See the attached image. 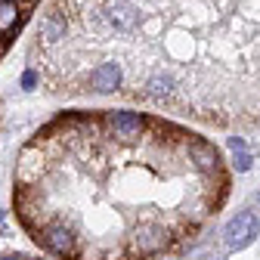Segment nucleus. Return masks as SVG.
<instances>
[{"label": "nucleus", "mask_w": 260, "mask_h": 260, "mask_svg": "<svg viewBox=\"0 0 260 260\" xmlns=\"http://www.w3.org/2000/svg\"><path fill=\"white\" fill-rule=\"evenodd\" d=\"M257 230H260L257 214L242 211V214H236L230 223H226V230H223V242H226V248H230V251H242V248H248V245L257 239Z\"/></svg>", "instance_id": "f257e3e1"}, {"label": "nucleus", "mask_w": 260, "mask_h": 260, "mask_svg": "<svg viewBox=\"0 0 260 260\" xmlns=\"http://www.w3.org/2000/svg\"><path fill=\"white\" fill-rule=\"evenodd\" d=\"M146 90H149V96H155V100H165V96H171V93L177 90V84H174V78H168V75H155V78L146 84Z\"/></svg>", "instance_id": "9d476101"}, {"label": "nucleus", "mask_w": 260, "mask_h": 260, "mask_svg": "<svg viewBox=\"0 0 260 260\" xmlns=\"http://www.w3.org/2000/svg\"><path fill=\"white\" fill-rule=\"evenodd\" d=\"M165 245H168V230L165 226H155V223H143L134 236V251L137 254H155Z\"/></svg>", "instance_id": "20e7f679"}, {"label": "nucleus", "mask_w": 260, "mask_h": 260, "mask_svg": "<svg viewBox=\"0 0 260 260\" xmlns=\"http://www.w3.org/2000/svg\"><path fill=\"white\" fill-rule=\"evenodd\" d=\"M4 260H28L25 254H10V257H4Z\"/></svg>", "instance_id": "ddd939ff"}, {"label": "nucleus", "mask_w": 260, "mask_h": 260, "mask_svg": "<svg viewBox=\"0 0 260 260\" xmlns=\"http://www.w3.org/2000/svg\"><path fill=\"white\" fill-rule=\"evenodd\" d=\"M124 81V72L121 65L115 62H106V65H96V69L90 72V90L93 93H115Z\"/></svg>", "instance_id": "39448f33"}, {"label": "nucleus", "mask_w": 260, "mask_h": 260, "mask_svg": "<svg viewBox=\"0 0 260 260\" xmlns=\"http://www.w3.org/2000/svg\"><path fill=\"white\" fill-rule=\"evenodd\" d=\"M109 127L115 130L118 137H124V140L140 137V130H143V115H137V112H112V115H109Z\"/></svg>", "instance_id": "423d86ee"}, {"label": "nucleus", "mask_w": 260, "mask_h": 260, "mask_svg": "<svg viewBox=\"0 0 260 260\" xmlns=\"http://www.w3.org/2000/svg\"><path fill=\"white\" fill-rule=\"evenodd\" d=\"M257 202H260V192H257Z\"/></svg>", "instance_id": "2eb2a0df"}, {"label": "nucleus", "mask_w": 260, "mask_h": 260, "mask_svg": "<svg viewBox=\"0 0 260 260\" xmlns=\"http://www.w3.org/2000/svg\"><path fill=\"white\" fill-rule=\"evenodd\" d=\"M103 22L112 28V31H134L137 22H140V13L134 4H127V0H115L103 10Z\"/></svg>", "instance_id": "f03ea898"}, {"label": "nucleus", "mask_w": 260, "mask_h": 260, "mask_svg": "<svg viewBox=\"0 0 260 260\" xmlns=\"http://www.w3.org/2000/svg\"><path fill=\"white\" fill-rule=\"evenodd\" d=\"M202 260H223L220 254H211V257H202Z\"/></svg>", "instance_id": "4468645a"}, {"label": "nucleus", "mask_w": 260, "mask_h": 260, "mask_svg": "<svg viewBox=\"0 0 260 260\" xmlns=\"http://www.w3.org/2000/svg\"><path fill=\"white\" fill-rule=\"evenodd\" d=\"M65 35H69V19L62 16V10H50L44 16V22L38 25V41L44 47H56L65 41Z\"/></svg>", "instance_id": "7ed1b4c3"}, {"label": "nucleus", "mask_w": 260, "mask_h": 260, "mask_svg": "<svg viewBox=\"0 0 260 260\" xmlns=\"http://www.w3.org/2000/svg\"><path fill=\"white\" fill-rule=\"evenodd\" d=\"M189 155L195 158V165H199L202 171H217V152H214V146H208V143H192L189 146Z\"/></svg>", "instance_id": "6e6552de"}, {"label": "nucleus", "mask_w": 260, "mask_h": 260, "mask_svg": "<svg viewBox=\"0 0 260 260\" xmlns=\"http://www.w3.org/2000/svg\"><path fill=\"white\" fill-rule=\"evenodd\" d=\"M44 245L56 254H75V233L65 230V226H50V230L44 233Z\"/></svg>", "instance_id": "0eeeda50"}, {"label": "nucleus", "mask_w": 260, "mask_h": 260, "mask_svg": "<svg viewBox=\"0 0 260 260\" xmlns=\"http://www.w3.org/2000/svg\"><path fill=\"white\" fill-rule=\"evenodd\" d=\"M230 152H233V165L239 174H245L251 168V152L245 146V140H230Z\"/></svg>", "instance_id": "9b49d317"}, {"label": "nucleus", "mask_w": 260, "mask_h": 260, "mask_svg": "<svg viewBox=\"0 0 260 260\" xmlns=\"http://www.w3.org/2000/svg\"><path fill=\"white\" fill-rule=\"evenodd\" d=\"M22 87H25V90H31V87H38V72H35V69H28V72L22 75Z\"/></svg>", "instance_id": "f8f14e48"}, {"label": "nucleus", "mask_w": 260, "mask_h": 260, "mask_svg": "<svg viewBox=\"0 0 260 260\" xmlns=\"http://www.w3.org/2000/svg\"><path fill=\"white\" fill-rule=\"evenodd\" d=\"M19 22V4L16 0H0V35H10Z\"/></svg>", "instance_id": "1a4fd4ad"}]
</instances>
